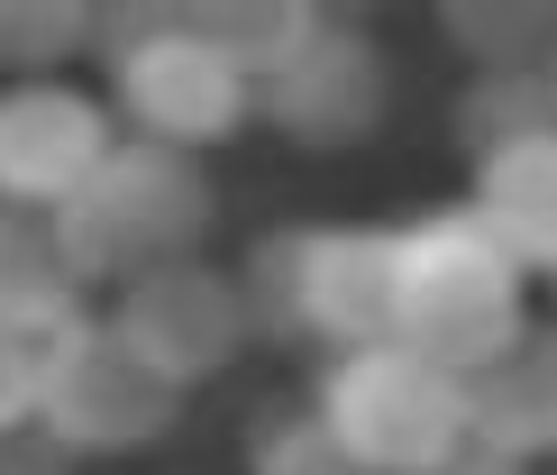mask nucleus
Returning a JSON list of instances; mask_svg holds the SVG:
<instances>
[{"mask_svg":"<svg viewBox=\"0 0 557 475\" xmlns=\"http://www.w3.org/2000/svg\"><path fill=\"white\" fill-rule=\"evenodd\" d=\"M521 329V256L475 210H421L393 229V339L438 366H484Z\"/></svg>","mask_w":557,"mask_h":475,"instance_id":"nucleus-1","label":"nucleus"},{"mask_svg":"<svg viewBox=\"0 0 557 475\" xmlns=\"http://www.w3.org/2000/svg\"><path fill=\"white\" fill-rule=\"evenodd\" d=\"M211 174H201L193 147H165V137H137V147H110V165L83 183L74 202H55L64 256H74L83 283H128L137 266H165V256H201L211 238Z\"/></svg>","mask_w":557,"mask_h":475,"instance_id":"nucleus-2","label":"nucleus"},{"mask_svg":"<svg viewBox=\"0 0 557 475\" xmlns=\"http://www.w3.org/2000/svg\"><path fill=\"white\" fill-rule=\"evenodd\" d=\"M320 412L375 475H421L475 439L467 412V366H438L411 339H366L338 348L320 375Z\"/></svg>","mask_w":557,"mask_h":475,"instance_id":"nucleus-3","label":"nucleus"},{"mask_svg":"<svg viewBox=\"0 0 557 475\" xmlns=\"http://www.w3.org/2000/svg\"><path fill=\"white\" fill-rule=\"evenodd\" d=\"M174 402H183V385H165V375L128 348L120 320L74 312L55 339H46V393H37V412L55 421L83 458H137V448H156L174 430Z\"/></svg>","mask_w":557,"mask_h":475,"instance_id":"nucleus-4","label":"nucleus"},{"mask_svg":"<svg viewBox=\"0 0 557 475\" xmlns=\"http://www.w3.org/2000/svg\"><path fill=\"white\" fill-rule=\"evenodd\" d=\"M384 110H393V64H384V46L366 28H347V19H320L293 56H274L257 74V119L284 129L301 156L357 147L366 129H384Z\"/></svg>","mask_w":557,"mask_h":475,"instance_id":"nucleus-5","label":"nucleus"},{"mask_svg":"<svg viewBox=\"0 0 557 475\" xmlns=\"http://www.w3.org/2000/svg\"><path fill=\"white\" fill-rule=\"evenodd\" d=\"M128 329V348L147 356L165 385H211V375L238 356L247 339V302H238V275L201 266V256H165V266H137L120 283V312H110Z\"/></svg>","mask_w":557,"mask_h":475,"instance_id":"nucleus-6","label":"nucleus"},{"mask_svg":"<svg viewBox=\"0 0 557 475\" xmlns=\"http://www.w3.org/2000/svg\"><path fill=\"white\" fill-rule=\"evenodd\" d=\"M110 92H120L128 129L165 137V147H220V137H238L257 119V74L193 28H174L156 46H137L128 64H110Z\"/></svg>","mask_w":557,"mask_h":475,"instance_id":"nucleus-7","label":"nucleus"},{"mask_svg":"<svg viewBox=\"0 0 557 475\" xmlns=\"http://www.w3.org/2000/svg\"><path fill=\"white\" fill-rule=\"evenodd\" d=\"M110 110L74 83H10L0 92V202H28V210H55L74 202L91 174L110 165Z\"/></svg>","mask_w":557,"mask_h":475,"instance_id":"nucleus-8","label":"nucleus"},{"mask_svg":"<svg viewBox=\"0 0 557 475\" xmlns=\"http://www.w3.org/2000/svg\"><path fill=\"white\" fill-rule=\"evenodd\" d=\"M301 339H393V229H301Z\"/></svg>","mask_w":557,"mask_h":475,"instance_id":"nucleus-9","label":"nucleus"},{"mask_svg":"<svg viewBox=\"0 0 557 475\" xmlns=\"http://www.w3.org/2000/svg\"><path fill=\"white\" fill-rule=\"evenodd\" d=\"M467 412H475V448L540 466L557 458V329H512L484 366L467 375Z\"/></svg>","mask_w":557,"mask_h":475,"instance_id":"nucleus-10","label":"nucleus"},{"mask_svg":"<svg viewBox=\"0 0 557 475\" xmlns=\"http://www.w3.org/2000/svg\"><path fill=\"white\" fill-rule=\"evenodd\" d=\"M467 210L521 256V275H557V129H530L512 147L475 156Z\"/></svg>","mask_w":557,"mask_h":475,"instance_id":"nucleus-11","label":"nucleus"},{"mask_svg":"<svg viewBox=\"0 0 557 475\" xmlns=\"http://www.w3.org/2000/svg\"><path fill=\"white\" fill-rule=\"evenodd\" d=\"M91 283L74 275L64 238L46 210L28 202H0V329H28V339H55L64 320L83 312Z\"/></svg>","mask_w":557,"mask_h":475,"instance_id":"nucleus-12","label":"nucleus"},{"mask_svg":"<svg viewBox=\"0 0 557 475\" xmlns=\"http://www.w3.org/2000/svg\"><path fill=\"white\" fill-rule=\"evenodd\" d=\"M438 37L494 74V64H548L557 46V0H438Z\"/></svg>","mask_w":557,"mask_h":475,"instance_id":"nucleus-13","label":"nucleus"},{"mask_svg":"<svg viewBox=\"0 0 557 475\" xmlns=\"http://www.w3.org/2000/svg\"><path fill=\"white\" fill-rule=\"evenodd\" d=\"M530 129H557L548 64H494V74L467 83V101H457V147L467 156H494V147H512Z\"/></svg>","mask_w":557,"mask_h":475,"instance_id":"nucleus-14","label":"nucleus"},{"mask_svg":"<svg viewBox=\"0 0 557 475\" xmlns=\"http://www.w3.org/2000/svg\"><path fill=\"white\" fill-rule=\"evenodd\" d=\"M183 28L211 37L220 56H238L247 74H265L274 56H293L320 28V0H183Z\"/></svg>","mask_w":557,"mask_h":475,"instance_id":"nucleus-15","label":"nucleus"},{"mask_svg":"<svg viewBox=\"0 0 557 475\" xmlns=\"http://www.w3.org/2000/svg\"><path fill=\"white\" fill-rule=\"evenodd\" d=\"M91 56V0H0V74H64Z\"/></svg>","mask_w":557,"mask_h":475,"instance_id":"nucleus-16","label":"nucleus"},{"mask_svg":"<svg viewBox=\"0 0 557 475\" xmlns=\"http://www.w3.org/2000/svg\"><path fill=\"white\" fill-rule=\"evenodd\" d=\"M238 302H247V329H265V339H301V229H274V238L247 247Z\"/></svg>","mask_w":557,"mask_h":475,"instance_id":"nucleus-17","label":"nucleus"},{"mask_svg":"<svg viewBox=\"0 0 557 475\" xmlns=\"http://www.w3.org/2000/svg\"><path fill=\"white\" fill-rule=\"evenodd\" d=\"M247 475H375L347 448L338 430H330V412H284V421H265L257 430V458H247Z\"/></svg>","mask_w":557,"mask_h":475,"instance_id":"nucleus-18","label":"nucleus"},{"mask_svg":"<svg viewBox=\"0 0 557 475\" xmlns=\"http://www.w3.org/2000/svg\"><path fill=\"white\" fill-rule=\"evenodd\" d=\"M174 28H183V0H91V56L101 64H128L137 46H156Z\"/></svg>","mask_w":557,"mask_h":475,"instance_id":"nucleus-19","label":"nucleus"},{"mask_svg":"<svg viewBox=\"0 0 557 475\" xmlns=\"http://www.w3.org/2000/svg\"><path fill=\"white\" fill-rule=\"evenodd\" d=\"M83 466V448L55 430V421H10V430H0V475H74Z\"/></svg>","mask_w":557,"mask_h":475,"instance_id":"nucleus-20","label":"nucleus"},{"mask_svg":"<svg viewBox=\"0 0 557 475\" xmlns=\"http://www.w3.org/2000/svg\"><path fill=\"white\" fill-rule=\"evenodd\" d=\"M37 393H46V339L0 329V430L10 421H37Z\"/></svg>","mask_w":557,"mask_h":475,"instance_id":"nucleus-21","label":"nucleus"},{"mask_svg":"<svg viewBox=\"0 0 557 475\" xmlns=\"http://www.w3.org/2000/svg\"><path fill=\"white\" fill-rule=\"evenodd\" d=\"M421 475H530V466H521V458H494V448L467 439L457 458H438V466H421Z\"/></svg>","mask_w":557,"mask_h":475,"instance_id":"nucleus-22","label":"nucleus"},{"mask_svg":"<svg viewBox=\"0 0 557 475\" xmlns=\"http://www.w3.org/2000/svg\"><path fill=\"white\" fill-rule=\"evenodd\" d=\"M375 10H384V0H320V19H347V28H366Z\"/></svg>","mask_w":557,"mask_h":475,"instance_id":"nucleus-23","label":"nucleus"},{"mask_svg":"<svg viewBox=\"0 0 557 475\" xmlns=\"http://www.w3.org/2000/svg\"><path fill=\"white\" fill-rule=\"evenodd\" d=\"M548 83H557V46H548Z\"/></svg>","mask_w":557,"mask_h":475,"instance_id":"nucleus-24","label":"nucleus"},{"mask_svg":"<svg viewBox=\"0 0 557 475\" xmlns=\"http://www.w3.org/2000/svg\"><path fill=\"white\" fill-rule=\"evenodd\" d=\"M548 283H557V275H548Z\"/></svg>","mask_w":557,"mask_h":475,"instance_id":"nucleus-25","label":"nucleus"}]
</instances>
